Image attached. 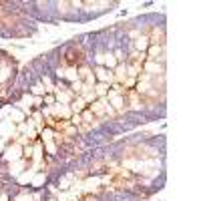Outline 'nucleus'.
<instances>
[{
    "instance_id": "nucleus-4",
    "label": "nucleus",
    "mask_w": 201,
    "mask_h": 201,
    "mask_svg": "<svg viewBox=\"0 0 201 201\" xmlns=\"http://www.w3.org/2000/svg\"><path fill=\"white\" fill-rule=\"evenodd\" d=\"M82 105H85V100H74V103H73V109H74V111H82Z\"/></svg>"
},
{
    "instance_id": "nucleus-7",
    "label": "nucleus",
    "mask_w": 201,
    "mask_h": 201,
    "mask_svg": "<svg viewBox=\"0 0 201 201\" xmlns=\"http://www.w3.org/2000/svg\"><path fill=\"white\" fill-rule=\"evenodd\" d=\"M32 91H34L36 94H42V93H44V88H42V87H38V85H36V87H32Z\"/></svg>"
},
{
    "instance_id": "nucleus-3",
    "label": "nucleus",
    "mask_w": 201,
    "mask_h": 201,
    "mask_svg": "<svg viewBox=\"0 0 201 201\" xmlns=\"http://www.w3.org/2000/svg\"><path fill=\"white\" fill-rule=\"evenodd\" d=\"M137 48H139V50H145V48H147V38H139L137 40Z\"/></svg>"
},
{
    "instance_id": "nucleus-5",
    "label": "nucleus",
    "mask_w": 201,
    "mask_h": 201,
    "mask_svg": "<svg viewBox=\"0 0 201 201\" xmlns=\"http://www.w3.org/2000/svg\"><path fill=\"white\" fill-rule=\"evenodd\" d=\"M157 54H159V46H153L151 48V58H157Z\"/></svg>"
},
{
    "instance_id": "nucleus-1",
    "label": "nucleus",
    "mask_w": 201,
    "mask_h": 201,
    "mask_svg": "<svg viewBox=\"0 0 201 201\" xmlns=\"http://www.w3.org/2000/svg\"><path fill=\"white\" fill-rule=\"evenodd\" d=\"M18 151H20V149L18 147H12V149H8V155H6V157H8V159H18Z\"/></svg>"
},
{
    "instance_id": "nucleus-6",
    "label": "nucleus",
    "mask_w": 201,
    "mask_h": 201,
    "mask_svg": "<svg viewBox=\"0 0 201 201\" xmlns=\"http://www.w3.org/2000/svg\"><path fill=\"white\" fill-rule=\"evenodd\" d=\"M107 64L109 67H115V58L111 56V54H107Z\"/></svg>"
},
{
    "instance_id": "nucleus-2",
    "label": "nucleus",
    "mask_w": 201,
    "mask_h": 201,
    "mask_svg": "<svg viewBox=\"0 0 201 201\" xmlns=\"http://www.w3.org/2000/svg\"><path fill=\"white\" fill-rule=\"evenodd\" d=\"M97 73H99V79L100 80H109V79H111V74H107V70H105V68H99Z\"/></svg>"
}]
</instances>
